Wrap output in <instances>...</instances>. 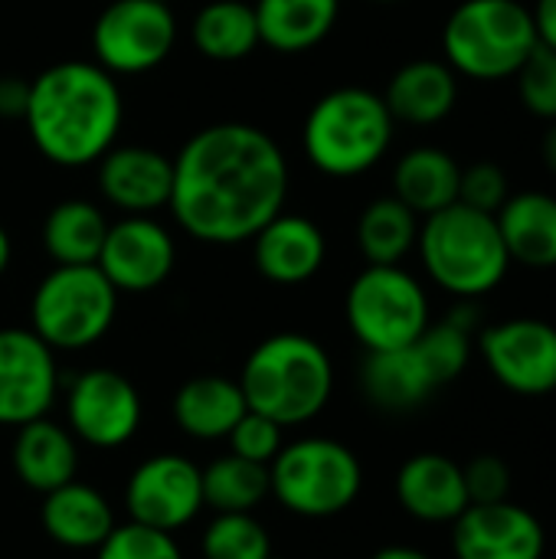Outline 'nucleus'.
Returning <instances> with one entry per match:
<instances>
[{"label": "nucleus", "mask_w": 556, "mask_h": 559, "mask_svg": "<svg viewBox=\"0 0 556 559\" xmlns=\"http://www.w3.org/2000/svg\"><path fill=\"white\" fill-rule=\"evenodd\" d=\"M518 82V95L521 105L528 108V115L541 118V121H556V49L544 46L537 39V46L528 52V59L521 62V69L514 72Z\"/></svg>", "instance_id": "nucleus-34"}, {"label": "nucleus", "mask_w": 556, "mask_h": 559, "mask_svg": "<svg viewBox=\"0 0 556 559\" xmlns=\"http://www.w3.org/2000/svg\"><path fill=\"white\" fill-rule=\"evenodd\" d=\"M239 390L252 413L269 416L282 429L305 426L324 413L334 393V364L308 334H272L246 357Z\"/></svg>", "instance_id": "nucleus-3"}, {"label": "nucleus", "mask_w": 556, "mask_h": 559, "mask_svg": "<svg viewBox=\"0 0 556 559\" xmlns=\"http://www.w3.org/2000/svg\"><path fill=\"white\" fill-rule=\"evenodd\" d=\"M108 216L92 200H62L43 219V249L52 265H95L108 236Z\"/></svg>", "instance_id": "nucleus-28"}, {"label": "nucleus", "mask_w": 556, "mask_h": 559, "mask_svg": "<svg viewBox=\"0 0 556 559\" xmlns=\"http://www.w3.org/2000/svg\"><path fill=\"white\" fill-rule=\"evenodd\" d=\"M39 521L46 537L66 550H98L118 527L108 498L79 478L43 495Z\"/></svg>", "instance_id": "nucleus-22"}, {"label": "nucleus", "mask_w": 556, "mask_h": 559, "mask_svg": "<svg viewBox=\"0 0 556 559\" xmlns=\"http://www.w3.org/2000/svg\"><path fill=\"white\" fill-rule=\"evenodd\" d=\"M544 160H547V167L556 174V121L551 124V131L544 134Z\"/></svg>", "instance_id": "nucleus-43"}, {"label": "nucleus", "mask_w": 556, "mask_h": 559, "mask_svg": "<svg viewBox=\"0 0 556 559\" xmlns=\"http://www.w3.org/2000/svg\"><path fill=\"white\" fill-rule=\"evenodd\" d=\"M534 46V16L521 0H462L442 26L446 62L475 82L514 79Z\"/></svg>", "instance_id": "nucleus-6"}, {"label": "nucleus", "mask_w": 556, "mask_h": 559, "mask_svg": "<svg viewBox=\"0 0 556 559\" xmlns=\"http://www.w3.org/2000/svg\"><path fill=\"white\" fill-rule=\"evenodd\" d=\"M10 259H13V246H10V233L0 226V278H3V272L10 269Z\"/></svg>", "instance_id": "nucleus-42"}, {"label": "nucleus", "mask_w": 556, "mask_h": 559, "mask_svg": "<svg viewBox=\"0 0 556 559\" xmlns=\"http://www.w3.org/2000/svg\"><path fill=\"white\" fill-rule=\"evenodd\" d=\"M459 180H462V164L449 151L436 144H419L397 160L393 197L423 219L459 203Z\"/></svg>", "instance_id": "nucleus-26"}, {"label": "nucleus", "mask_w": 556, "mask_h": 559, "mask_svg": "<svg viewBox=\"0 0 556 559\" xmlns=\"http://www.w3.org/2000/svg\"><path fill=\"white\" fill-rule=\"evenodd\" d=\"M249 242H252L256 272L275 285L311 282L328 259V239L321 226L301 213L282 210Z\"/></svg>", "instance_id": "nucleus-18"}, {"label": "nucleus", "mask_w": 556, "mask_h": 559, "mask_svg": "<svg viewBox=\"0 0 556 559\" xmlns=\"http://www.w3.org/2000/svg\"><path fill=\"white\" fill-rule=\"evenodd\" d=\"M511 262L524 269H556V197L544 190L511 193L495 213Z\"/></svg>", "instance_id": "nucleus-24"}, {"label": "nucleus", "mask_w": 556, "mask_h": 559, "mask_svg": "<svg viewBox=\"0 0 556 559\" xmlns=\"http://www.w3.org/2000/svg\"><path fill=\"white\" fill-rule=\"evenodd\" d=\"M472 347H475V334L465 331L462 324H456L452 318H446L439 324L429 321V328L416 341V350L426 360L436 386H446L465 373V367L472 360Z\"/></svg>", "instance_id": "nucleus-33"}, {"label": "nucleus", "mask_w": 556, "mask_h": 559, "mask_svg": "<svg viewBox=\"0 0 556 559\" xmlns=\"http://www.w3.org/2000/svg\"><path fill=\"white\" fill-rule=\"evenodd\" d=\"M272 559H279V557H275V554H272Z\"/></svg>", "instance_id": "nucleus-45"}, {"label": "nucleus", "mask_w": 556, "mask_h": 559, "mask_svg": "<svg viewBox=\"0 0 556 559\" xmlns=\"http://www.w3.org/2000/svg\"><path fill=\"white\" fill-rule=\"evenodd\" d=\"M374 3H403V0H374Z\"/></svg>", "instance_id": "nucleus-44"}, {"label": "nucleus", "mask_w": 556, "mask_h": 559, "mask_svg": "<svg viewBox=\"0 0 556 559\" xmlns=\"http://www.w3.org/2000/svg\"><path fill=\"white\" fill-rule=\"evenodd\" d=\"M177 43V16L167 0H111L92 26L95 62L111 75L157 69Z\"/></svg>", "instance_id": "nucleus-10"}, {"label": "nucleus", "mask_w": 556, "mask_h": 559, "mask_svg": "<svg viewBox=\"0 0 556 559\" xmlns=\"http://www.w3.org/2000/svg\"><path fill=\"white\" fill-rule=\"evenodd\" d=\"M26 131L33 147L56 167L98 164L115 147L125 98L111 72L95 59H66L29 79Z\"/></svg>", "instance_id": "nucleus-2"}, {"label": "nucleus", "mask_w": 556, "mask_h": 559, "mask_svg": "<svg viewBox=\"0 0 556 559\" xmlns=\"http://www.w3.org/2000/svg\"><path fill=\"white\" fill-rule=\"evenodd\" d=\"M174 157L144 144H115L98 157V193L125 216H151L170 203Z\"/></svg>", "instance_id": "nucleus-17"}, {"label": "nucleus", "mask_w": 556, "mask_h": 559, "mask_svg": "<svg viewBox=\"0 0 556 559\" xmlns=\"http://www.w3.org/2000/svg\"><path fill=\"white\" fill-rule=\"evenodd\" d=\"M492 377L518 396L556 393V328L541 318H508L478 334Z\"/></svg>", "instance_id": "nucleus-13"}, {"label": "nucleus", "mask_w": 556, "mask_h": 559, "mask_svg": "<svg viewBox=\"0 0 556 559\" xmlns=\"http://www.w3.org/2000/svg\"><path fill=\"white\" fill-rule=\"evenodd\" d=\"M174 423L197 442H220L233 432V426L246 416V396L239 380L203 373L187 380L174 396Z\"/></svg>", "instance_id": "nucleus-25"}, {"label": "nucleus", "mask_w": 556, "mask_h": 559, "mask_svg": "<svg viewBox=\"0 0 556 559\" xmlns=\"http://www.w3.org/2000/svg\"><path fill=\"white\" fill-rule=\"evenodd\" d=\"M174 262L177 242L167 226H161L154 216H121L108 226L95 265L118 295H144L170 278Z\"/></svg>", "instance_id": "nucleus-15"}, {"label": "nucleus", "mask_w": 556, "mask_h": 559, "mask_svg": "<svg viewBox=\"0 0 556 559\" xmlns=\"http://www.w3.org/2000/svg\"><path fill=\"white\" fill-rule=\"evenodd\" d=\"M508 197H511V180L495 160H475V164L462 167L459 203L495 216L508 203Z\"/></svg>", "instance_id": "nucleus-37"}, {"label": "nucleus", "mask_w": 556, "mask_h": 559, "mask_svg": "<svg viewBox=\"0 0 556 559\" xmlns=\"http://www.w3.org/2000/svg\"><path fill=\"white\" fill-rule=\"evenodd\" d=\"M347 328L370 350H397L429 328V295L403 265H367L344 298Z\"/></svg>", "instance_id": "nucleus-9"}, {"label": "nucleus", "mask_w": 556, "mask_h": 559, "mask_svg": "<svg viewBox=\"0 0 556 559\" xmlns=\"http://www.w3.org/2000/svg\"><path fill=\"white\" fill-rule=\"evenodd\" d=\"M252 10L259 39L282 56H295L328 39L341 16V0H256Z\"/></svg>", "instance_id": "nucleus-27"}, {"label": "nucleus", "mask_w": 556, "mask_h": 559, "mask_svg": "<svg viewBox=\"0 0 556 559\" xmlns=\"http://www.w3.org/2000/svg\"><path fill=\"white\" fill-rule=\"evenodd\" d=\"M190 39L203 59L213 62H239L256 52L259 23L252 3L242 0H210L197 10L190 23Z\"/></svg>", "instance_id": "nucleus-29"}, {"label": "nucleus", "mask_w": 556, "mask_h": 559, "mask_svg": "<svg viewBox=\"0 0 556 559\" xmlns=\"http://www.w3.org/2000/svg\"><path fill=\"white\" fill-rule=\"evenodd\" d=\"M29 102V82L20 75H0V118H23Z\"/></svg>", "instance_id": "nucleus-39"}, {"label": "nucleus", "mask_w": 556, "mask_h": 559, "mask_svg": "<svg viewBox=\"0 0 556 559\" xmlns=\"http://www.w3.org/2000/svg\"><path fill=\"white\" fill-rule=\"evenodd\" d=\"M370 559H433L429 554L416 550V547H383L377 550Z\"/></svg>", "instance_id": "nucleus-41"}, {"label": "nucleus", "mask_w": 556, "mask_h": 559, "mask_svg": "<svg viewBox=\"0 0 556 559\" xmlns=\"http://www.w3.org/2000/svg\"><path fill=\"white\" fill-rule=\"evenodd\" d=\"M531 16H534V29H537V39L544 46L556 49V0H537L531 7Z\"/></svg>", "instance_id": "nucleus-40"}, {"label": "nucleus", "mask_w": 556, "mask_h": 559, "mask_svg": "<svg viewBox=\"0 0 556 559\" xmlns=\"http://www.w3.org/2000/svg\"><path fill=\"white\" fill-rule=\"evenodd\" d=\"M141 393L108 367L82 370L66 386V426L92 449H121L141 429Z\"/></svg>", "instance_id": "nucleus-11"}, {"label": "nucleus", "mask_w": 556, "mask_h": 559, "mask_svg": "<svg viewBox=\"0 0 556 559\" xmlns=\"http://www.w3.org/2000/svg\"><path fill=\"white\" fill-rule=\"evenodd\" d=\"M400 508L423 524H452L469 508L462 465L439 452H419L397 472Z\"/></svg>", "instance_id": "nucleus-19"}, {"label": "nucleus", "mask_w": 556, "mask_h": 559, "mask_svg": "<svg viewBox=\"0 0 556 559\" xmlns=\"http://www.w3.org/2000/svg\"><path fill=\"white\" fill-rule=\"evenodd\" d=\"M203 475V504L216 514H252L269 491V468L246 462L239 455H223L200 468Z\"/></svg>", "instance_id": "nucleus-31"}, {"label": "nucleus", "mask_w": 556, "mask_h": 559, "mask_svg": "<svg viewBox=\"0 0 556 559\" xmlns=\"http://www.w3.org/2000/svg\"><path fill=\"white\" fill-rule=\"evenodd\" d=\"M118 314V292L98 265H52L29 298V331L52 350L98 344Z\"/></svg>", "instance_id": "nucleus-8"}, {"label": "nucleus", "mask_w": 556, "mask_h": 559, "mask_svg": "<svg viewBox=\"0 0 556 559\" xmlns=\"http://www.w3.org/2000/svg\"><path fill=\"white\" fill-rule=\"evenodd\" d=\"M419 216L393 193L377 197L357 216V249L367 265H400L419 239Z\"/></svg>", "instance_id": "nucleus-30"}, {"label": "nucleus", "mask_w": 556, "mask_h": 559, "mask_svg": "<svg viewBox=\"0 0 556 559\" xmlns=\"http://www.w3.org/2000/svg\"><path fill=\"white\" fill-rule=\"evenodd\" d=\"M288 200V160L279 141L246 121L206 124L174 157L167 210L206 246L249 242Z\"/></svg>", "instance_id": "nucleus-1"}, {"label": "nucleus", "mask_w": 556, "mask_h": 559, "mask_svg": "<svg viewBox=\"0 0 556 559\" xmlns=\"http://www.w3.org/2000/svg\"><path fill=\"white\" fill-rule=\"evenodd\" d=\"M203 508V475L177 452L151 455L128 475L125 511L134 524L177 534L193 524Z\"/></svg>", "instance_id": "nucleus-12"}, {"label": "nucleus", "mask_w": 556, "mask_h": 559, "mask_svg": "<svg viewBox=\"0 0 556 559\" xmlns=\"http://www.w3.org/2000/svg\"><path fill=\"white\" fill-rule=\"evenodd\" d=\"M282 426L279 423H272L269 416H262V413H252V409H246V416L233 426V432L226 436V442H229V452L233 455H239V459H246V462H256V465H272V459L282 452Z\"/></svg>", "instance_id": "nucleus-36"}, {"label": "nucleus", "mask_w": 556, "mask_h": 559, "mask_svg": "<svg viewBox=\"0 0 556 559\" xmlns=\"http://www.w3.org/2000/svg\"><path fill=\"white\" fill-rule=\"evenodd\" d=\"M416 249L426 275L459 301L492 295L514 265L498 219L465 203H452L433 216H423Z\"/></svg>", "instance_id": "nucleus-4"}, {"label": "nucleus", "mask_w": 556, "mask_h": 559, "mask_svg": "<svg viewBox=\"0 0 556 559\" xmlns=\"http://www.w3.org/2000/svg\"><path fill=\"white\" fill-rule=\"evenodd\" d=\"M203 559H272L269 531L252 514H216L203 537Z\"/></svg>", "instance_id": "nucleus-32"}, {"label": "nucleus", "mask_w": 556, "mask_h": 559, "mask_svg": "<svg viewBox=\"0 0 556 559\" xmlns=\"http://www.w3.org/2000/svg\"><path fill=\"white\" fill-rule=\"evenodd\" d=\"M13 472L20 485H26L36 495H49L79 475V439L69 432V426L52 419H33L16 429L13 439Z\"/></svg>", "instance_id": "nucleus-21"}, {"label": "nucleus", "mask_w": 556, "mask_h": 559, "mask_svg": "<svg viewBox=\"0 0 556 559\" xmlns=\"http://www.w3.org/2000/svg\"><path fill=\"white\" fill-rule=\"evenodd\" d=\"M360 459L344 442L324 436H305L282 445L269 465L272 498L295 518H338L360 498Z\"/></svg>", "instance_id": "nucleus-7"}, {"label": "nucleus", "mask_w": 556, "mask_h": 559, "mask_svg": "<svg viewBox=\"0 0 556 559\" xmlns=\"http://www.w3.org/2000/svg\"><path fill=\"white\" fill-rule=\"evenodd\" d=\"M469 504H498L511 495V468L498 455H478L462 465Z\"/></svg>", "instance_id": "nucleus-38"}, {"label": "nucleus", "mask_w": 556, "mask_h": 559, "mask_svg": "<svg viewBox=\"0 0 556 559\" xmlns=\"http://www.w3.org/2000/svg\"><path fill=\"white\" fill-rule=\"evenodd\" d=\"M393 134L397 121L383 95L344 85L311 105L301 128V151L328 177H360L387 157Z\"/></svg>", "instance_id": "nucleus-5"}, {"label": "nucleus", "mask_w": 556, "mask_h": 559, "mask_svg": "<svg viewBox=\"0 0 556 559\" xmlns=\"http://www.w3.org/2000/svg\"><path fill=\"white\" fill-rule=\"evenodd\" d=\"M59 393L56 350L29 328H0V426L43 419Z\"/></svg>", "instance_id": "nucleus-14"}, {"label": "nucleus", "mask_w": 556, "mask_h": 559, "mask_svg": "<svg viewBox=\"0 0 556 559\" xmlns=\"http://www.w3.org/2000/svg\"><path fill=\"white\" fill-rule=\"evenodd\" d=\"M360 390L383 413H410L439 386L416 344L397 350H370L360 364Z\"/></svg>", "instance_id": "nucleus-23"}, {"label": "nucleus", "mask_w": 556, "mask_h": 559, "mask_svg": "<svg viewBox=\"0 0 556 559\" xmlns=\"http://www.w3.org/2000/svg\"><path fill=\"white\" fill-rule=\"evenodd\" d=\"M95 559H184V554L174 534L128 521L105 537V544L95 550Z\"/></svg>", "instance_id": "nucleus-35"}, {"label": "nucleus", "mask_w": 556, "mask_h": 559, "mask_svg": "<svg viewBox=\"0 0 556 559\" xmlns=\"http://www.w3.org/2000/svg\"><path fill=\"white\" fill-rule=\"evenodd\" d=\"M547 531L541 518L514 501L469 504L452 521L456 559H544Z\"/></svg>", "instance_id": "nucleus-16"}, {"label": "nucleus", "mask_w": 556, "mask_h": 559, "mask_svg": "<svg viewBox=\"0 0 556 559\" xmlns=\"http://www.w3.org/2000/svg\"><path fill=\"white\" fill-rule=\"evenodd\" d=\"M393 121L429 128L446 121L459 102V75L446 59H413L400 66L383 92Z\"/></svg>", "instance_id": "nucleus-20"}]
</instances>
